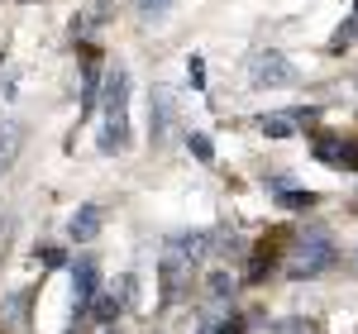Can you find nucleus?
Here are the masks:
<instances>
[{"instance_id": "aec40b11", "label": "nucleus", "mask_w": 358, "mask_h": 334, "mask_svg": "<svg viewBox=\"0 0 358 334\" xmlns=\"http://www.w3.org/2000/svg\"><path fill=\"white\" fill-rule=\"evenodd\" d=\"M134 5H138V15H163L172 0H134Z\"/></svg>"}, {"instance_id": "423d86ee", "label": "nucleus", "mask_w": 358, "mask_h": 334, "mask_svg": "<svg viewBox=\"0 0 358 334\" xmlns=\"http://www.w3.org/2000/svg\"><path fill=\"white\" fill-rule=\"evenodd\" d=\"M96 286H101V273H96V263H91V258H82V263L72 268V306H77V315H86V310H91Z\"/></svg>"}, {"instance_id": "1a4fd4ad", "label": "nucleus", "mask_w": 358, "mask_h": 334, "mask_svg": "<svg viewBox=\"0 0 358 334\" xmlns=\"http://www.w3.org/2000/svg\"><path fill=\"white\" fill-rule=\"evenodd\" d=\"M268 196H273L277 205H287V210H306V205H315V191L292 187L287 177H273V182H268Z\"/></svg>"}, {"instance_id": "39448f33", "label": "nucleus", "mask_w": 358, "mask_h": 334, "mask_svg": "<svg viewBox=\"0 0 358 334\" xmlns=\"http://www.w3.org/2000/svg\"><path fill=\"white\" fill-rule=\"evenodd\" d=\"M315 158H320L325 167L358 172V143H344L339 134H315Z\"/></svg>"}, {"instance_id": "2eb2a0df", "label": "nucleus", "mask_w": 358, "mask_h": 334, "mask_svg": "<svg viewBox=\"0 0 358 334\" xmlns=\"http://www.w3.org/2000/svg\"><path fill=\"white\" fill-rule=\"evenodd\" d=\"M120 310H124V301H120L115 291H106V296H96V320H106V325H110V320L120 315Z\"/></svg>"}, {"instance_id": "4be33fe9", "label": "nucleus", "mask_w": 358, "mask_h": 334, "mask_svg": "<svg viewBox=\"0 0 358 334\" xmlns=\"http://www.w3.org/2000/svg\"><path fill=\"white\" fill-rule=\"evenodd\" d=\"M106 334H115V330H106Z\"/></svg>"}, {"instance_id": "4468645a", "label": "nucleus", "mask_w": 358, "mask_h": 334, "mask_svg": "<svg viewBox=\"0 0 358 334\" xmlns=\"http://www.w3.org/2000/svg\"><path fill=\"white\" fill-rule=\"evenodd\" d=\"M263 134H268V139H287V134H296V129H292V119L282 110V115H263Z\"/></svg>"}, {"instance_id": "7ed1b4c3", "label": "nucleus", "mask_w": 358, "mask_h": 334, "mask_svg": "<svg viewBox=\"0 0 358 334\" xmlns=\"http://www.w3.org/2000/svg\"><path fill=\"white\" fill-rule=\"evenodd\" d=\"M148 106H153V115H148V139H153V148H163V143L172 139V119H177V96H172L167 86H153Z\"/></svg>"}, {"instance_id": "0eeeda50", "label": "nucleus", "mask_w": 358, "mask_h": 334, "mask_svg": "<svg viewBox=\"0 0 358 334\" xmlns=\"http://www.w3.org/2000/svg\"><path fill=\"white\" fill-rule=\"evenodd\" d=\"M67 234H72L77 244H91V239L101 234V205H91V201L77 205V210H72V220H67Z\"/></svg>"}, {"instance_id": "dca6fc26", "label": "nucleus", "mask_w": 358, "mask_h": 334, "mask_svg": "<svg viewBox=\"0 0 358 334\" xmlns=\"http://www.w3.org/2000/svg\"><path fill=\"white\" fill-rule=\"evenodd\" d=\"M287 119H292V129H315L320 110L315 106H296V110H287Z\"/></svg>"}, {"instance_id": "6e6552de", "label": "nucleus", "mask_w": 358, "mask_h": 334, "mask_svg": "<svg viewBox=\"0 0 358 334\" xmlns=\"http://www.w3.org/2000/svg\"><path fill=\"white\" fill-rule=\"evenodd\" d=\"M172 253H182L187 263H206V258L215 253V239H210L206 229H192V234H177V239H172Z\"/></svg>"}, {"instance_id": "6ab92c4d", "label": "nucleus", "mask_w": 358, "mask_h": 334, "mask_svg": "<svg viewBox=\"0 0 358 334\" xmlns=\"http://www.w3.org/2000/svg\"><path fill=\"white\" fill-rule=\"evenodd\" d=\"M201 72H206V62H201V57H192V62H187V77H192V86H196V91L206 86V77H201Z\"/></svg>"}, {"instance_id": "9d476101", "label": "nucleus", "mask_w": 358, "mask_h": 334, "mask_svg": "<svg viewBox=\"0 0 358 334\" xmlns=\"http://www.w3.org/2000/svg\"><path fill=\"white\" fill-rule=\"evenodd\" d=\"M182 277H187V263L172 253L163 258V306H177V296H182Z\"/></svg>"}, {"instance_id": "f03ea898", "label": "nucleus", "mask_w": 358, "mask_h": 334, "mask_svg": "<svg viewBox=\"0 0 358 334\" xmlns=\"http://www.w3.org/2000/svg\"><path fill=\"white\" fill-rule=\"evenodd\" d=\"M334 263V244L325 229H301V239H296V253H292V277H315V273H325Z\"/></svg>"}, {"instance_id": "ddd939ff", "label": "nucleus", "mask_w": 358, "mask_h": 334, "mask_svg": "<svg viewBox=\"0 0 358 334\" xmlns=\"http://www.w3.org/2000/svg\"><path fill=\"white\" fill-rule=\"evenodd\" d=\"M210 296H215L220 306H229V301H234V277H229V273H210Z\"/></svg>"}, {"instance_id": "20e7f679", "label": "nucleus", "mask_w": 358, "mask_h": 334, "mask_svg": "<svg viewBox=\"0 0 358 334\" xmlns=\"http://www.w3.org/2000/svg\"><path fill=\"white\" fill-rule=\"evenodd\" d=\"M248 82L253 86H292L296 82V67H292L282 53H258L253 62H248Z\"/></svg>"}, {"instance_id": "9b49d317", "label": "nucleus", "mask_w": 358, "mask_h": 334, "mask_svg": "<svg viewBox=\"0 0 358 334\" xmlns=\"http://www.w3.org/2000/svg\"><path fill=\"white\" fill-rule=\"evenodd\" d=\"M20 143H24V129L20 124H0V172L20 158Z\"/></svg>"}, {"instance_id": "412c9836", "label": "nucleus", "mask_w": 358, "mask_h": 334, "mask_svg": "<svg viewBox=\"0 0 358 334\" xmlns=\"http://www.w3.org/2000/svg\"><path fill=\"white\" fill-rule=\"evenodd\" d=\"M273 334H306L301 320H287V325H273Z\"/></svg>"}, {"instance_id": "a211bd4d", "label": "nucleus", "mask_w": 358, "mask_h": 334, "mask_svg": "<svg viewBox=\"0 0 358 334\" xmlns=\"http://www.w3.org/2000/svg\"><path fill=\"white\" fill-rule=\"evenodd\" d=\"M38 263H48V268H62V263H67V253L57 249V244H43V249H38Z\"/></svg>"}, {"instance_id": "f3484780", "label": "nucleus", "mask_w": 358, "mask_h": 334, "mask_svg": "<svg viewBox=\"0 0 358 334\" xmlns=\"http://www.w3.org/2000/svg\"><path fill=\"white\" fill-rule=\"evenodd\" d=\"M187 148L196 153V163H215V153H210V139H206V134H187Z\"/></svg>"}, {"instance_id": "f257e3e1", "label": "nucleus", "mask_w": 358, "mask_h": 334, "mask_svg": "<svg viewBox=\"0 0 358 334\" xmlns=\"http://www.w3.org/2000/svg\"><path fill=\"white\" fill-rule=\"evenodd\" d=\"M129 148V77L110 72L106 82V124H101V153H124Z\"/></svg>"}, {"instance_id": "f8f14e48", "label": "nucleus", "mask_w": 358, "mask_h": 334, "mask_svg": "<svg viewBox=\"0 0 358 334\" xmlns=\"http://www.w3.org/2000/svg\"><path fill=\"white\" fill-rule=\"evenodd\" d=\"M96 82H101L96 57H86V72H82V110H91V106H96Z\"/></svg>"}]
</instances>
